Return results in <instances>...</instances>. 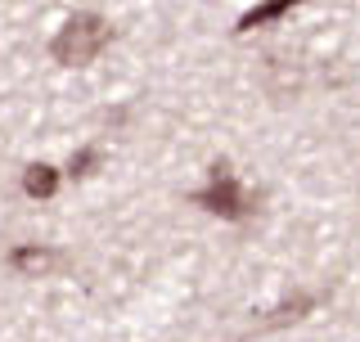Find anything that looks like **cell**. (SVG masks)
Returning a JSON list of instances; mask_svg holds the SVG:
<instances>
[{"instance_id":"1","label":"cell","mask_w":360,"mask_h":342,"mask_svg":"<svg viewBox=\"0 0 360 342\" xmlns=\"http://www.w3.org/2000/svg\"><path fill=\"white\" fill-rule=\"evenodd\" d=\"M112 23L104 14H95V9H77V14H68L59 23V32L50 37V59L59 68H86L95 63L99 54L112 45Z\"/></svg>"},{"instance_id":"2","label":"cell","mask_w":360,"mask_h":342,"mask_svg":"<svg viewBox=\"0 0 360 342\" xmlns=\"http://www.w3.org/2000/svg\"><path fill=\"white\" fill-rule=\"evenodd\" d=\"M189 203L212 216H221V221H252L257 216V194L239 180V171L230 167V158H217V163L207 167V185H198L189 194Z\"/></svg>"},{"instance_id":"3","label":"cell","mask_w":360,"mask_h":342,"mask_svg":"<svg viewBox=\"0 0 360 342\" xmlns=\"http://www.w3.org/2000/svg\"><path fill=\"white\" fill-rule=\"evenodd\" d=\"M262 90L270 99H297L302 90H307V63L292 59L288 50H270L262 59Z\"/></svg>"},{"instance_id":"4","label":"cell","mask_w":360,"mask_h":342,"mask_svg":"<svg viewBox=\"0 0 360 342\" xmlns=\"http://www.w3.org/2000/svg\"><path fill=\"white\" fill-rule=\"evenodd\" d=\"M5 266L22 279H50L59 270H68V253L54 243H18V248H9Z\"/></svg>"},{"instance_id":"5","label":"cell","mask_w":360,"mask_h":342,"mask_svg":"<svg viewBox=\"0 0 360 342\" xmlns=\"http://www.w3.org/2000/svg\"><path fill=\"white\" fill-rule=\"evenodd\" d=\"M320 306V293H292V298H284V302H275L270 311H262V315H252V329H262V334H270V329H288V324H302L307 315Z\"/></svg>"},{"instance_id":"6","label":"cell","mask_w":360,"mask_h":342,"mask_svg":"<svg viewBox=\"0 0 360 342\" xmlns=\"http://www.w3.org/2000/svg\"><path fill=\"white\" fill-rule=\"evenodd\" d=\"M307 0H262V5H252V9H243L239 18H234V37H248V32H257V27H275L279 18H288L292 9H302Z\"/></svg>"},{"instance_id":"7","label":"cell","mask_w":360,"mask_h":342,"mask_svg":"<svg viewBox=\"0 0 360 342\" xmlns=\"http://www.w3.org/2000/svg\"><path fill=\"white\" fill-rule=\"evenodd\" d=\"M59 180H63L59 167L32 163L27 171H22V194H27V198H37V203H45V198H54V194H59Z\"/></svg>"},{"instance_id":"8","label":"cell","mask_w":360,"mask_h":342,"mask_svg":"<svg viewBox=\"0 0 360 342\" xmlns=\"http://www.w3.org/2000/svg\"><path fill=\"white\" fill-rule=\"evenodd\" d=\"M99 163H104V153L95 149V144H86V149H77L72 158H68V180H86V176H95Z\"/></svg>"}]
</instances>
